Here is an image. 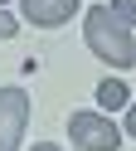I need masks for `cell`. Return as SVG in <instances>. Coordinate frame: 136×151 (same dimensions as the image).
I'll use <instances>...</instances> for the list:
<instances>
[{
    "label": "cell",
    "instance_id": "cell-1",
    "mask_svg": "<svg viewBox=\"0 0 136 151\" xmlns=\"http://www.w3.org/2000/svg\"><path fill=\"white\" fill-rule=\"evenodd\" d=\"M83 34H87V49H92L102 63H112V68H126V63H136L131 24H126L122 15L112 10V5H92V10H87Z\"/></svg>",
    "mask_w": 136,
    "mask_h": 151
},
{
    "label": "cell",
    "instance_id": "cell-2",
    "mask_svg": "<svg viewBox=\"0 0 136 151\" xmlns=\"http://www.w3.org/2000/svg\"><path fill=\"white\" fill-rule=\"evenodd\" d=\"M68 137L83 151H117L122 146V132H117V122L107 112H73L68 117Z\"/></svg>",
    "mask_w": 136,
    "mask_h": 151
},
{
    "label": "cell",
    "instance_id": "cell-3",
    "mask_svg": "<svg viewBox=\"0 0 136 151\" xmlns=\"http://www.w3.org/2000/svg\"><path fill=\"white\" fill-rule=\"evenodd\" d=\"M24 127H29V93L0 88V151H19Z\"/></svg>",
    "mask_w": 136,
    "mask_h": 151
},
{
    "label": "cell",
    "instance_id": "cell-4",
    "mask_svg": "<svg viewBox=\"0 0 136 151\" xmlns=\"http://www.w3.org/2000/svg\"><path fill=\"white\" fill-rule=\"evenodd\" d=\"M19 10H24V20H29V24H44V29H54V24L73 20L78 0H19Z\"/></svg>",
    "mask_w": 136,
    "mask_h": 151
},
{
    "label": "cell",
    "instance_id": "cell-5",
    "mask_svg": "<svg viewBox=\"0 0 136 151\" xmlns=\"http://www.w3.org/2000/svg\"><path fill=\"white\" fill-rule=\"evenodd\" d=\"M97 102H102V112L131 107V88H126L122 78H102V83H97Z\"/></svg>",
    "mask_w": 136,
    "mask_h": 151
},
{
    "label": "cell",
    "instance_id": "cell-6",
    "mask_svg": "<svg viewBox=\"0 0 136 151\" xmlns=\"http://www.w3.org/2000/svg\"><path fill=\"white\" fill-rule=\"evenodd\" d=\"M112 10H117V15H122V20H126V24H136V0H112Z\"/></svg>",
    "mask_w": 136,
    "mask_h": 151
},
{
    "label": "cell",
    "instance_id": "cell-7",
    "mask_svg": "<svg viewBox=\"0 0 136 151\" xmlns=\"http://www.w3.org/2000/svg\"><path fill=\"white\" fill-rule=\"evenodd\" d=\"M15 29H19V24H15V15H5V10H0V39H10Z\"/></svg>",
    "mask_w": 136,
    "mask_h": 151
},
{
    "label": "cell",
    "instance_id": "cell-8",
    "mask_svg": "<svg viewBox=\"0 0 136 151\" xmlns=\"http://www.w3.org/2000/svg\"><path fill=\"white\" fill-rule=\"evenodd\" d=\"M126 137H136V102L126 107Z\"/></svg>",
    "mask_w": 136,
    "mask_h": 151
},
{
    "label": "cell",
    "instance_id": "cell-9",
    "mask_svg": "<svg viewBox=\"0 0 136 151\" xmlns=\"http://www.w3.org/2000/svg\"><path fill=\"white\" fill-rule=\"evenodd\" d=\"M34 151H58V146H49V141H39V146H34Z\"/></svg>",
    "mask_w": 136,
    "mask_h": 151
}]
</instances>
